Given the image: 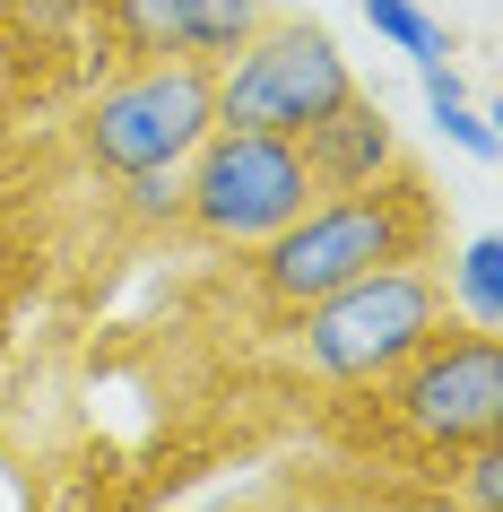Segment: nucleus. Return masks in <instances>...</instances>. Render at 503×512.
<instances>
[{"label":"nucleus","mask_w":503,"mask_h":512,"mask_svg":"<svg viewBox=\"0 0 503 512\" xmlns=\"http://www.w3.org/2000/svg\"><path fill=\"white\" fill-rule=\"evenodd\" d=\"M347 96H356L347 53L295 9H269L261 35L217 61V131H287L295 139L304 122H321Z\"/></svg>","instance_id":"423d86ee"},{"label":"nucleus","mask_w":503,"mask_h":512,"mask_svg":"<svg viewBox=\"0 0 503 512\" xmlns=\"http://www.w3.org/2000/svg\"><path fill=\"white\" fill-rule=\"evenodd\" d=\"M35 9H53V18H87V27H105V0H35Z\"/></svg>","instance_id":"f8f14e48"},{"label":"nucleus","mask_w":503,"mask_h":512,"mask_svg":"<svg viewBox=\"0 0 503 512\" xmlns=\"http://www.w3.org/2000/svg\"><path fill=\"white\" fill-rule=\"evenodd\" d=\"M278 0H105V61H226Z\"/></svg>","instance_id":"0eeeda50"},{"label":"nucleus","mask_w":503,"mask_h":512,"mask_svg":"<svg viewBox=\"0 0 503 512\" xmlns=\"http://www.w3.org/2000/svg\"><path fill=\"white\" fill-rule=\"evenodd\" d=\"M243 512H287V504H243ZM304 512H313V504H304Z\"/></svg>","instance_id":"4468645a"},{"label":"nucleus","mask_w":503,"mask_h":512,"mask_svg":"<svg viewBox=\"0 0 503 512\" xmlns=\"http://www.w3.org/2000/svg\"><path fill=\"white\" fill-rule=\"evenodd\" d=\"M191 183H183V226L200 243H269L313 209L321 191L304 174V148L287 131H217L191 148Z\"/></svg>","instance_id":"39448f33"},{"label":"nucleus","mask_w":503,"mask_h":512,"mask_svg":"<svg viewBox=\"0 0 503 512\" xmlns=\"http://www.w3.org/2000/svg\"><path fill=\"white\" fill-rule=\"evenodd\" d=\"M0 9H9V0H0Z\"/></svg>","instance_id":"2eb2a0df"},{"label":"nucleus","mask_w":503,"mask_h":512,"mask_svg":"<svg viewBox=\"0 0 503 512\" xmlns=\"http://www.w3.org/2000/svg\"><path fill=\"white\" fill-rule=\"evenodd\" d=\"M495 261H503V252H495V243H486V235H477L469 252H460V296H469L477 330H495V322H503V313H495Z\"/></svg>","instance_id":"9d476101"},{"label":"nucleus","mask_w":503,"mask_h":512,"mask_svg":"<svg viewBox=\"0 0 503 512\" xmlns=\"http://www.w3.org/2000/svg\"><path fill=\"white\" fill-rule=\"evenodd\" d=\"M434 113H443V131L460 139V148H469V157H495V131H486V122H477L469 105H434Z\"/></svg>","instance_id":"9b49d317"},{"label":"nucleus","mask_w":503,"mask_h":512,"mask_svg":"<svg viewBox=\"0 0 503 512\" xmlns=\"http://www.w3.org/2000/svg\"><path fill=\"white\" fill-rule=\"evenodd\" d=\"M365 426H373V452L451 478L460 452L503 434V339L477 322L469 330L443 322L425 348H408L391 374L365 382Z\"/></svg>","instance_id":"f03ea898"},{"label":"nucleus","mask_w":503,"mask_h":512,"mask_svg":"<svg viewBox=\"0 0 503 512\" xmlns=\"http://www.w3.org/2000/svg\"><path fill=\"white\" fill-rule=\"evenodd\" d=\"M408 261H443V200L408 157H391L373 183L313 200L287 235L261 243V304L304 313V304L339 296L373 270H408Z\"/></svg>","instance_id":"f257e3e1"},{"label":"nucleus","mask_w":503,"mask_h":512,"mask_svg":"<svg viewBox=\"0 0 503 512\" xmlns=\"http://www.w3.org/2000/svg\"><path fill=\"white\" fill-rule=\"evenodd\" d=\"M347 512H425V504H399V495H382V504H347ZM451 512V504H443Z\"/></svg>","instance_id":"ddd939ff"},{"label":"nucleus","mask_w":503,"mask_h":512,"mask_svg":"<svg viewBox=\"0 0 503 512\" xmlns=\"http://www.w3.org/2000/svg\"><path fill=\"white\" fill-rule=\"evenodd\" d=\"M295 148H304V174H313V191H321V200H330V191L373 183V174H382V165L399 157L391 122H382V105H373L365 87H356L347 105H330L321 122H304V131H295Z\"/></svg>","instance_id":"6e6552de"},{"label":"nucleus","mask_w":503,"mask_h":512,"mask_svg":"<svg viewBox=\"0 0 503 512\" xmlns=\"http://www.w3.org/2000/svg\"><path fill=\"white\" fill-rule=\"evenodd\" d=\"M217 61H113L105 87L79 96V148L122 183H157L209 139Z\"/></svg>","instance_id":"7ed1b4c3"},{"label":"nucleus","mask_w":503,"mask_h":512,"mask_svg":"<svg viewBox=\"0 0 503 512\" xmlns=\"http://www.w3.org/2000/svg\"><path fill=\"white\" fill-rule=\"evenodd\" d=\"M443 322H451V287L434 278V261H408V270H373L356 287H339V296L304 304L295 313V348H304V365L321 382L365 391L408 348H425Z\"/></svg>","instance_id":"20e7f679"},{"label":"nucleus","mask_w":503,"mask_h":512,"mask_svg":"<svg viewBox=\"0 0 503 512\" xmlns=\"http://www.w3.org/2000/svg\"><path fill=\"white\" fill-rule=\"evenodd\" d=\"M365 18H373L382 35H391L399 53H417V61H434V53H443V27L425 18L417 0H365Z\"/></svg>","instance_id":"1a4fd4ad"}]
</instances>
